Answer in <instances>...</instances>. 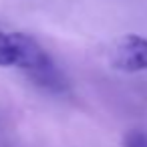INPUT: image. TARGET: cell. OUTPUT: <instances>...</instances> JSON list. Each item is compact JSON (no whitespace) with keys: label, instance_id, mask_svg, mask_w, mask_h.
Masks as SVG:
<instances>
[{"label":"cell","instance_id":"7a4b0ae2","mask_svg":"<svg viewBox=\"0 0 147 147\" xmlns=\"http://www.w3.org/2000/svg\"><path fill=\"white\" fill-rule=\"evenodd\" d=\"M109 63L121 73L147 71V38L141 34H123L111 47Z\"/></svg>","mask_w":147,"mask_h":147},{"label":"cell","instance_id":"6da1fadb","mask_svg":"<svg viewBox=\"0 0 147 147\" xmlns=\"http://www.w3.org/2000/svg\"><path fill=\"white\" fill-rule=\"evenodd\" d=\"M51 61V55L24 32L0 30V67H18L24 75Z\"/></svg>","mask_w":147,"mask_h":147},{"label":"cell","instance_id":"3957f363","mask_svg":"<svg viewBox=\"0 0 147 147\" xmlns=\"http://www.w3.org/2000/svg\"><path fill=\"white\" fill-rule=\"evenodd\" d=\"M123 147H147V133L131 129L123 135Z\"/></svg>","mask_w":147,"mask_h":147}]
</instances>
